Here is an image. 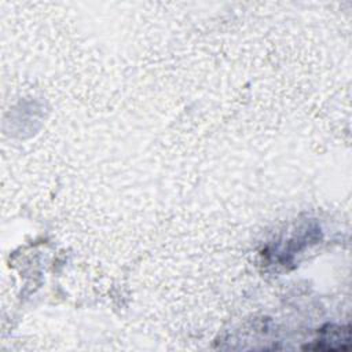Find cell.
I'll return each mask as SVG.
<instances>
[{
    "instance_id": "6da1fadb",
    "label": "cell",
    "mask_w": 352,
    "mask_h": 352,
    "mask_svg": "<svg viewBox=\"0 0 352 352\" xmlns=\"http://www.w3.org/2000/svg\"><path fill=\"white\" fill-rule=\"evenodd\" d=\"M323 338L320 344L316 346H311L308 349H326V351H337V349H348L349 346V330L348 327H336L329 326V330H322Z\"/></svg>"
}]
</instances>
